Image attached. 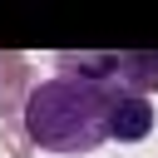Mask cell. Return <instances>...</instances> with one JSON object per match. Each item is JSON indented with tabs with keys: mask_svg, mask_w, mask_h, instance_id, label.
Instances as JSON below:
<instances>
[{
	"mask_svg": "<svg viewBox=\"0 0 158 158\" xmlns=\"http://www.w3.org/2000/svg\"><path fill=\"white\" fill-rule=\"evenodd\" d=\"M0 138H5V148H10V158H35V143L25 138V128H20V118H15V123H0Z\"/></svg>",
	"mask_w": 158,
	"mask_h": 158,
	"instance_id": "6",
	"label": "cell"
},
{
	"mask_svg": "<svg viewBox=\"0 0 158 158\" xmlns=\"http://www.w3.org/2000/svg\"><path fill=\"white\" fill-rule=\"evenodd\" d=\"M30 89H35V69H30V59L15 54V49H0V123H15V118H20Z\"/></svg>",
	"mask_w": 158,
	"mask_h": 158,
	"instance_id": "3",
	"label": "cell"
},
{
	"mask_svg": "<svg viewBox=\"0 0 158 158\" xmlns=\"http://www.w3.org/2000/svg\"><path fill=\"white\" fill-rule=\"evenodd\" d=\"M114 84H84V79H59V74L40 79L20 109L25 138L49 153H94L99 143H109Z\"/></svg>",
	"mask_w": 158,
	"mask_h": 158,
	"instance_id": "1",
	"label": "cell"
},
{
	"mask_svg": "<svg viewBox=\"0 0 158 158\" xmlns=\"http://www.w3.org/2000/svg\"><path fill=\"white\" fill-rule=\"evenodd\" d=\"M148 133H153V104L143 94H128L123 84H114V99H109V138L143 143Z\"/></svg>",
	"mask_w": 158,
	"mask_h": 158,
	"instance_id": "2",
	"label": "cell"
},
{
	"mask_svg": "<svg viewBox=\"0 0 158 158\" xmlns=\"http://www.w3.org/2000/svg\"><path fill=\"white\" fill-rule=\"evenodd\" d=\"M54 74L59 79H84V84H114L118 79V54H109V49H64V54H54Z\"/></svg>",
	"mask_w": 158,
	"mask_h": 158,
	"instance_id": "4",
	"label": "cell"
},
{
	"mask_svg": "<svg viewBox=\"0 0 158 158\" xmlns=\"http://www.w3.org/2000/svg\"><path fill=\"white\" fill-rule=\"evenodd\" d=\"M118 84L128 94H158V49H123L118 54Z\"/></svg>",
	"mask_w": 158,
	"mask_h": 158,
	"instance_id": "5",
	"label": "cell"
}]
</instances>
